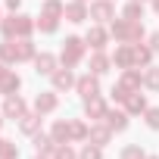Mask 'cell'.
Masks as SVG:
<instances>
[{
    "label": "cell",
    "instance_id": "ffe728a7",
    "mask_svg": "<svg viewBox=\"0 0 159 159\" xmlns=\"http://www.w3.org/2000/svg\"><path fill=\"white\" fill-rule=\"evenodd\" d=\"M125 16H128V19H131V22H134V19H137V16H140V7H137V3H131V7H128V10H125Z\"/></svg>",
    "mask_w": 159,
    "mask_h": 159
},
{
    "label": "cell",
    "instance_id": "7a4b0ae2",
    "mask_svg": "<svg viewBox=\"0 0 159 159\" xmlns=\"http://www.w3.org/2000/svg\"><path fill=\"white\" fill-rule=\"evenodd\" d=\"M66 44H69V47L62 50V59H66V62H75L78 53H81V41H78V38H69Z\"/></svg>",
    "mask_w": 159,
    "mask_h": 159
},
{
    "label": "cell",
    "instance_id": "8fae6325",
    "mask_svg": "<svg viewBox=\"0 0 159 159\" xmlns=\"http://www.w3.org/2000/svg\"><path fill=\"white\" fill-rule=\"evenodd\" d=\"M88 41H91V44H94V47H103V41H106V34H103V31H100V28H94V31H91V34H88Z\"/></svg>",
    "mask_w": 159,
    "mask_h": 159
},
{
    "label": "cell",
    "instance_id": "4fadbf2b",
    "mask_svg": "<svg viewBox=\"0 0 159 159\" xmlns=\"http://www.w3.org/2000/svg\"><path fill=\"white\" fill-rule=\"evenodd\" d=\"M91 13H94V16H100V19H106V16H109L112 10H109L106 3H97V7H91Z\"/></svg>",
    "mask_w": 159,
    "mask_h": 159
},
{
    "label": "cell",
    "instance_id": "30bf717a",
    "mask_svg": "<svg viewBox=\"0 0 159 159\" xmlns=\"http://www.w3.org/2000/svg\"><path fill=\"white\" fill-rule=\"evenodd\" d=\"M47 75V72H53V56H38V75Z\"/></svg>",
    "mask_w": 159,
    "mask_h": 159
},
{
    "label": "cell",
    "instance_id": "9c48e42d",
    "mask_svg": "<svg viewBox=\"0 0 159 159\" xmlns=\"http://www.w3.org/2000/svg\"><path fill=\"white\" fill-rule=\"evenodd\" d=\"M0 84L3 88H19V78H13L7 69H0Z\"/></svg>",
    "mask_w": 159,
    "mask_h": 159
},
{
    "label": "cell",
    "instance_id": "2e32d148",
    "mask_svg": "<svg viewBox=\"0 0 159 159\" xmlns=\"http://www.w3.org/2000/svg\"><path fill=\"white\" fill-rule=\"evenodd\" d=\"M147 125L150 128H159V109H150L147 112Z\"/></svg>",
    "mask_w": 159,
    "mask_h": 159
},
{
    "label": "cell",
    "instance_id": "7c38bea8",
    "mask_svg": "<svg viewBox=\"0 0 159 159\" xmlns=\"http://www.w3.org/2000/svg\"><path fill=\"white\" fill-rule=\"evenodd\" d=\"M53 81H56V88H69V84H72V75H69V72H56Z\"/></svg>",
    "mask_w": 159,
    "mask_h": 159
},
{
    "label": "cell",
    "instance_id": "ac0fdd59",
    "mask_svg": "<svg viewBox=\"0 0 159 159\" xmlns=\"http://www.w3.org/2000/svg\"><path fill=\"white\" fill-rule=\"evenodd\" d=\"M134 59H137V62H147V59H150V50H147V47H137V50H134Z\"/></svg>",
    "mask_w": 159,
    "mask_h": 159
},
{
    "label": "cell",
    "instance_id": "484cf974",
    "mask_svg": "<svg viewBox=\"0 0 159 159\" xmlns=\"http://www.w3.org/2000/svg\"><path fill=\"white\" fill-rule=\"evenodd\" d=\"M156 10H159V0H156Z\"/></svg>",
    "mask_w": 159,
    "mask_h": 159
},
{
    "label": "cell",
    "instance_id": "6da1fadb",
    "mask_svg": "<svg viewBox=\"0 0 159 159\" xmlns=\"http://www.w3.org/2000/svg\"><path fill=\"white\" fill-rule=\"evenodd\" d=\"M3 28H7V34H28L31 31V22L25 16H16V19H7Z\"/></svg>",
    "mask_w": 159,
    "mask_h": 159
},
{
    "label": "cell",
    "instance_id": "7402d4cb",
    "mask_svg": "<svg viewBox=\"0 0 159 159\" xmlns=\"http://www.w3.org/2000/svg\"><path fill=\"white\" fill-rule=\"evenodd\" d=\"M34 125H38V122H34V116H25V122H22V131H34Z\"/></svg>",
    "mask_w": 159,
    "mask_h": 159
},
{
    "label": "cell",
    "instance_id": "5bb4252c",
    "mask_svg": "<svg viewBox=\"0 0 159 159\" xmlns=\"http://www.w3.org/2000/svg\"><path fill=\"white\" fill-rule=\"evenodd\" d=\"M91 69H94V72H106V56H94Z\"/></svg>",
    "mask_w": 159,
    "mask_h": 159
},
{
    "label": "cell",
    "instance_id": "44dd1931",
    "mask_svg": "<svg viewBox=\"0 0 159 159\" xmlns=\"http://www.w3.org/2000/svg\"><path fill=\"white\" fill-rule=\"evenodd\" d=\"M56 159H75V153H72L69 147H59V150H56Z\"/></svg>",
    "mask_w": 159,
    "mask_h": 159
},
{
    "label": "cell",
    "instance_id": "603a6c76",
    "mask_svg": "<svg viewBox=\"0 0 159 159\" xmlns=\"http://www.w3.org/2000/svg\"><path fill=\"white\" fill-rule=\"evenodd\" d=\"M34 143H38V150H50V140H47L44 134H38V137H34Z\"/></svg>",
    "mask_w": 159,
    "mask_h": 159
},
{
    "label": "cell",
    "instance_id": "d6986e66",
    "mask_svg": "<svg viewBox=\"0 0 159 159\" xmlns=\"http://www.w3.org/2000/svg\"><path fill=\"white\" fill-rule=\"evenodd\" d=\"M128 109L140 112V109H143V97H131V100H128Z\"/></svg>",
    "mask_w": 159,
    "mask_h": 159
},
{
    "label": "cell",
    "instance_id": "ba28073f",
    "mask_svg": "<svg viewBox=\"0 0 159 159\" xmlns=\"http://www.w3.org/2000/svg\"><path fill=\"white\" fill-rule=\"evenodd\" d=\"M66 16H69V22H81V19H84V7H78V3H75V7L66 10Z\"/></svg>",
    "mask_w": 159,
    "mask_h": 159
},
{
    "label": "cell",
    "instance_id": "8992f818",
    "mask_svg": "<svg viewBox=\"0 0 159 159\" xmlns=\"http://www.w3.org/2000/svg\"><path fill=\"white\" fill-rule=\"evenodd\" d=\"M88 116H106V109H103V103L97 100V97H88Z\"/></svg>",
    "mask_w": 159,
    "mask_h": 159
},
{
    "label": "cell",
    "instance_id": "cb8c5ba5",
    "mask_svg": "<svg viewBox=\"0 0 159 159\" xmlns=\"http://www.w3.org/2000/svg\"><path fill=\"white\" fill-rule=\"evenodd\" d=\"M125 159H140V150H137V147H128V150H125Z\"/></svg>",
    "mask_w": 159,
    "mask_h": 159
},
{
    "label": "cell",
    "instance_id": "d4e9b609",
    "mask_svg": "<svg viewBox=\"0 0 159 159\" xmlns=\"http://www.w3.org/2000/svg\"><path fill=\"white\" fill-rule=\"evenodd\" d=\"M153 47H156V50H159V34H153Z\"/></svg>",
    "mask_w": 159,
    "mask_h": 159
},
{
    "label": "cell",
    "instance_id": "277c9868",
    "mask_svg": "<svg viewBox=\"0 0 159 159\" xmlns=\"http://www.w3.org/2000/svg\"><path fill=\"white\" fill-rule=\"evenodd\" d=\"M106 119H109V128H116V131H122V128L128 125L125 112H106Z\"/></svg>",
    "mask_w": 159,
    "mask_h": 159
},
{
    "label": "cell",
    "instance_id": "9a60e30c",
    "mask_svg": "<svg viewBox=\"0 0 159 159\" xmlns=\"http://www.w3.org/2000/svg\"><path fill=\"white\" fill-rule=\"evenodd\" d=\"M81 159H100V150L97 147H84L81 150Z\"/></svg>",
    "mask_w": 159,
    "mask_h": 159
},
{
    "label": "cell",
    "instance_id": "5b68a950",
    "mask_svg": "<svg viewBox=\"0 0 159 159\" xmlns=\"http://www.w3.org/2000/svg\"><path fill=\"white\" fill-rule=\"evenodd\" d=\"M22 109H25V103L19 97H10L7 100V116H22Z\"/></svg>",
    "mask_w": 159,
    "mask_h": 159
},
{
    "label": "cell",
    "instance_id": "3957f363",
    "mask_svg": "<svg viewBox=\"0 0 159 159\" xmlns=\"http://www.w3.org/2000/svg\"><path fill=\"white\" fill-rule=\"evenodd\" d=\"M78 91H81L84 97H97V81L88 75V78H81V81H78Z\"/></svg>",
    "mask_w": 159,
    "mask_h": 159
},
{
    "label": "cell",
    "instance_id": "52a82bcc",
    "mask_svg": "<svg viewBox=\"0 0 159 159\" xmlns=\"http://www.w3.org/2000/svg\"><path fill=\"white\" fill-rule=\"evenodd\" d=\"M53 106H56V97H53V94H44V97H38V109H41V112H50Z\"/></svg>",
    "mask_w": 159,
    "mask_h": 159
},
{
    "label": "cell",
    "instance_id": "e0dca14e",
    "mask_svg": "<svg viewBox=\"0 0 159 159\" xmlns=\"http://www.w3.org/2000/svg\"><path fill=\"white\" fill-rule=\"evenodd\" d=\"M147 84H150V88H159V69L147 72Z\"/></svg>",
    "mask_w": 159,
    "mask_h": 159
}]
</instances>
